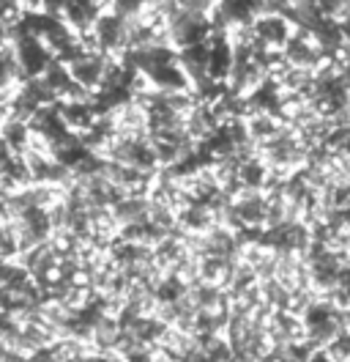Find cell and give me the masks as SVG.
Here are the masks:
<instances>
[{"label": "cell", "mask_w": 350, "mask_h": 362, "mask_svg": "<svg viewBox=\"0 0 350 362\" xmlns=\"http://www.w3.org/2000/svg\"><path fill=\"white\" fill-rule=\"evenodd\" d=\"M17 157H20V154H17V151H14V148L0 137V176H6V173H8V168L14 165V159Z\"/></svg>", "instance_id": "12"}, {"label": "cell", "mask_w": 350, "mask_h": 362, "mask_svg": "<svg viewBox=\"0 0 350 362\" xmlns=\"http://www.w3.org/2000/svg\"><path fill=\"white\" fill-rule=\"evenodd\" d=\"M296 28L293 23L284 17V14H271V11H262L255 17L252 23V36H255V45L268 47V49H279L282 52L284 45L293 39Z\"/></svg>", "instance_id": "3"}, {"label": "cell", "mask_w": 350, "mask_h": 362, "mask_svg": "<svg viewBox=\"0 0 350 362\" xmlns=\"http://www.w3.org/2000/svg\"><path fill=\"white\" fill-rule=\"evenodd\" d=\"M83 42L88 49H96L107 58H121L129 49V23L115 11H104L96 25L83 33Z\"/></svg>", "instance_id": "1"}, {"label": "cell", "mask_w": 350, "mask_h": 362, "mask_svg": "<svg viewBox=\"0 0 350 362\" xmlns=\"http://www.w3.org/2000/svg\"><path fill=\"white\" fill-rule=\"evenodd\" d=\"M104 14V6L99 0H66L64 11H61V20H64L74 33H88L96 20Z\"/></svg>", "instance_id": "6"}, {"label": "cell", "mask_w": 350, "mask_h": 362, "mask_svg": "<svg viewBox=\"0 0 350 362\" xmlns=\"http://www.w3.org/2000/svg\"><path fill=\"white\" fill-rule=\"evenodd\" d=\"M306 362H334L328 354H320V351H315V354H309V360Z\"/></svg>", "instance_id": "14"}, {"label": "cell", "mask_w": 350, "mask_h": 362, "mask_svg": "<svg viewBox=\"0 0 350 362\" xmlns=\"http://www.w3.org/2000/svg\"><path fill=\"white\" fill-rule=\"evenodd\" d=\"M44 3H47V0H20L25 14H28V11H44Z\"/></svg>", "instance_id": "13"}, {"label": "cell", "mask_w": 350, "mask_h": 362, "mask_svg": "<svg viewBox=\"0 0 350 362\" xmlns=\"http://www.w3.org/2000/svg\"><path fill=\"white\" fill-rule=\"evenodd\" d=\"M282 55L290 66L306 69V71H315V74L328 64L326 52L315 45V39L306 30H296L293 33V39L284 45Z\"/></svg>", "instance_id": "4"}, {"label": "cell", "mask_w": 350, "mask_h": 362, "mask_svg": "<svg viewBox=\"0 0 350 362\" xmlns=\"http://www.w3.org/2000/svg\"><path fill=\"white\" fill-rule=\"evenodd\" d=\"M306 33L315 39V45L326 52L328 61H331L342 47L348 45V42H345V33H342V23H339V20H331V17H318Z\"/></svg>", "instance_id": "9"}, {"label": "cell", "mask_w": 350, "mask_h": 362, "mask_svg": "<svg viewBox=\"0 0 350 362\" xmlns=\"http://www.w3.org/2000/svg\"><path fill=\"white\" fill-rule=\"evenodd\" d=\"M178 64L181 69L186 71L189 83L192 86H200L208 77V64H211V45L208 42H200V45H189V47H181L178 49Z\"/></svg>", "instance_id": "7"}, {"label": "cell", "mask_w": 350, "mask_h": 362, "mask_svg": "<svg viewBox=\"0 0 350 362\" xmlns=\"http://www.w3.org/2000/svg\"><path fill=\"white\" fill-rule=\"evenodd\" d=\"M306 3H312V6H318V8H323V3H326V0H306ZM320 14H323V11H320Z\"/></svg>", "instance_id": "15"}, {"label": "cell", "mask_w": 350, "mask_h": 362, "mask_svg": "<svg viewBox=\"0 0 350 362\" xmlns=\"http://www.w3.org/2000/svg\"><path fill=\"white\" fill-rule=\"evenodd\" d=\"M58 110L64 115L66 127L74 132V135H85L88 129L99 121V113L90 102V96L85 99H68V102H58Z\"/></svg>", "instance_id": "8"}, {"label": "cell", "mask_w": 350, "mask_h": 362, "mask_svg": "<svg viewBox=\"0 0 350 362\" xmlns=\"http://www.w3.org/2000/svg\"><path fill=\"white\" fill-rule=\"evenodd\" d=\"M107 64H109L107 55H102L96 49H85L77 61L68 64V71H71V77H74V83L80 88L88 90V93H96V90L102 88V83H104Z\"/></svg>", "instance_id": "5"}, {"label": "cell", "mask_w": 350, "mask_h": 362, "mask_svg": "<svg viewBox=\"0 0 350 362\" xmlns=\"http://www.w3.org/2000/svg\"><path fill=\"white\" fill-rule=\"evenodd\" d=\"M153 90H164V93H175V90H192V83L186 77V71L181 69L178 58L167 61L162 66H156L151 74H145Z\"/></svg>", "instance_id": "10"}, {"label": "cell", "mask_w": 350, "mask_h": 362, "mask_svg": "<svg viewBox=\"0 0 350 362\" xmlns=\"http://www.w3.org/2000/svg\"><path fill=\"white\" fill-rule=\"evenodd\" d=\"M175 3H178V8H181V11L200 14V17H211L219 0H175Z\"/></svg>", "instance_id": "11"}, {"label": "cell", "mask_w": 350, "mask_h": 362, "mask_svg": "<svg viewBox=\"0 0 350 362\" xmlns=\"http://www.w3.org/2000/svg\"><path fill=\"white\" fill-rule=\"evenodd\" d=\"M214 33H217V28L211 23V17L189 14V11H181V8L167 17V45L175 47V49L208 42Z\"/></svg>", "instance_id": "2"}]
</instances>
